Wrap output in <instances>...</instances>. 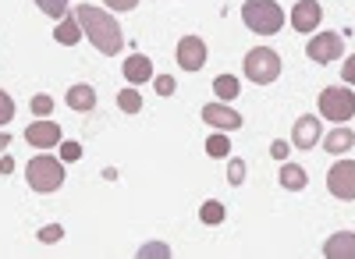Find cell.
<instances>
[{
    "label": "cell",
    "mask_w": 355,
    "mask_h": 259,
    "mask_svg": "<svg viewBox=\"0 0 355 259\" xmlns=\"http://www.w3.org/2000/svg\"><path fill=\"white\" fill-rule=\"evenodd\" d=\"M53 39L61 43V46H75V43L82 39V25H78V18H75V15H64L61 21H57V28H53Z\"/></svg>",
    "instance_id": "9a60e30c"
},
{
    "label": "cell",
    "mask_w": 355,
    "mask_h": 259,
    "mask_svg": "<svg viewBox=\"0 0 355 259\" xmlns=\"http://www.w3.org/2000/svg\"><path fill=\"white\" fill-rule=\"evenodd\" d=\"M323 256L327 259H355V231H338L334 238H327Z\"/></svg>",
    "instance_id": "5bb4252c"
},
{
    "label": "cell",
    "mask_w": 355,
    "mask_h": 259,
    "mask_svg": "<svg viewBox=\"0 0 355 259\" xmlns=\"http://www.w3.org/2000/svg\"><path fill=\"white\" fill-rule=\"evenodd\" d=\"M323 146H327V153H348L355 146V132L341 125V128L327 132V142H323Z\"/></svg>",
    "instance_id": "e0dca14e"
},
{
    "label": "cell",
    "mask_w": 355,
    "mask_h": 259,
    "mask_svg": "<svg viewBox=\"0 0 355 259\" xmlns=\"http://www.w3.org/2000/svg\"><path fill=\"white\" fill-rule=\"evenodd\" d=\"M245 78L249 82H256V85H270V82H277V75H281V57L270 50V46H252L249 53H245Z\"/></svg>",
    "instance_id": "5b68a950"
},
{
    "label": "cell",
    "mask_w": 355,
    "mask_h": 259,
    "mask_svg": "<svg viewBox=\"0 0 355 259\" xmlns=\"http://www.w3.org/2000/svg\"><path fill=\"white\" fill-rule=\"evenodd\" d=\"M206 153H210L214 160H217V157H227V153H231V139H227L224 132H214L210 139H206Z\"/></svg>",
    "instance_id": "7402d4cb"
},
{
    "label": "cell",
    "mask_w": 355,
    "mask_h": 259,
    "mask_svg": "<svg viewBox=\"0 0 355 259\" xmlns=\"http://www.w3.org/2000/svg\"><path fill=\"white\" fill-rule=\"evenodd\" d=\"M139 256H142V259H146V256H160V259H167L171 249H167L164 242H150V245H142V249H139Z\"/></svg>",
    "instance_id": "f546056e"
},
{
    "label": "cell",
    "mask_w": 355,
    "mask_h": 259,
    "mask_svg": "<svg viewBox=\"0 0 355 259\" xmlns=\"http://www.w3.org/2000/svg\"><path fill=\"white\" fill-rule=\"evenodd\" d=\"M242 21L252 28L256 36H274L284 25V11L277 8V0H245L242 4Z\"/></svg>",
    "instance_id": "7a4b0ae2"
},
{
    "label": "cell",
    "mask_w": 355,
    "mask_h": 259,
    "mask_svg": "<svg viewBox=\"0 0 355 259\" xmlns=\"http://www.w3.org/2000/svg\"><path fill=\"white\" fill-rule=\"evenodd\" d=\"M316 142H320V118H313V114H302V118L295 121V128H291V146L313 150Z\"/></svg>",
    "instance_id": "7c38bea8"
},
{
    "label": "cell",
    "mask_w": 355,
    "mask_h": 259,
    "mask_svg": "<svg viewBox=\"0 0 355 259\" xmlns=\"http://www.w3.org/2000/svg\"><path fill=\"white\" fill-rule=\"evenodd\" d=\"M50 110H53V100L46 93L33 96V114H36V118H50Z\"/></svg>",
    "instance_id": "484cf974"
},
{
    "label": "cell",
    "mask_w": 355,
    "mask_h": 259,
    "mask_svg": "<svg viewBox=\"0 0 355 259\" xmlns=\"http://www.w3.org/2000/svg\"><path fill=\"white\" fill-rule=\"evenodd\" d=\"M125 78H128V85H142V82H153V61L146 53H132L128 61H125Z\"/></svg>",
    "instance_id": "4fadbf2b"
},
{
    "label": "cell",
    "mask_w": 355,
    "mask_h": 259,
    "mask_svg": "<svg viewBox=\"0 0 355 259\" xmlns=\"http://www.w3.org/2000/svg\"><path fill=\"white\" fill-rule=\"evenodd\" d=\"M25 181L33 192H57L64 185V163L53 157H33L25 167Z\"/></svg>",
    "instance_id": "3957f363"
},
{
    "label": "cell",
    "mask_w": 355,
    "mask_h": 259,
    "mask_svg": "<svg viewBox=\"0 0 355 259\" xmlns=\"http://www.w3.org/2000/svg\"><path fill=\"white\" fill-rule=\"evenodd\" d=\"M107 8L110 11H132V8H139V0H107Z\"/></svg>",
    "instance_id": "4dcf8cb0"
},
{
    "label": "cell",
    "mask_w": 355,
    "mask_h": 259,
    "mask_svg": "<svg viewBox=\"0 0 355 259\" xmlns=\"http://www.w3.org/2000/svg\"><path fill=\"white\" fill-rule=\"evenodd\" d=\"M327 188L334 199H355V160H338L327 170Z\"/></svg>",
    "instance_id": "8992f818"
},
{
    "label": "cell",
    "mask_w": 355,
    "mask_h": 259,
    "mask_svg": "<svg viewBox=\"0 0 355 259\" xmlns=\"http://www.w3.org/2000/svg\"><path fill=\"white\" fill-rule=\"evenodd\" d=\"M43 245H53V242H61L64 238V227L61 224H46V227H40V235H36Z\"/></svg>",
    "instance_id": "cb8c5ba5"
},
{
    "label": "cell",
    "mask_w": 355,
    "mask_h": 259,
    "mask_svg": "<svg viewBox=\"0 0 355 259\" xmlns=\"http://www.w3.org/2000/svg\"><path fill=\"white\" fill-rule=\"evenodd\" d=\"M202 121L214 125L217 132H234V128H242V114L231 110L227 103H206L202 107Z\"/></svg>",
    "instance_id": "30bf717a"
},
{
    "label": "cell",
    "mask_w": 355,
    "mask_h": 259,
    "mask_svg": "<svg viewBox=\"0 0 355 259\" xmlns=\"http://www.w3.org/2000/svg\"><path fill=\"white\" fill-rule=\"evenodd\" d=\"M306 181H309V178H306V170H302L299 163H284V167H281V185H284L288 192H302Z\"/></svg>",
    "instance_id": "ac0fdd59"
},
{
    "label": "cell",
    "mask_w": 355,
    "mask_h": 259,
    "mask_svg": "<svg viewBox=\"0 0 355 259\" xmlns=\"http://www.w3.org/2000/svg\"><path fill=\"white\" fill-rule=\"evenodd\" d=\"M306 53H309V61H316V64H331V61H338V57L345 53V39L338 33H320V36L309 39Z\"/></svg>",
    "instance_id": "52a82bcc"
},
{
    "label": "cell",
    "mask_w": 355,
    "mask_h": 259,
    "mask_svg": "<svg viewBox=\"0 0 355 259\" xmlns=\"http://www.w3.org/2000/svg\"><path fill=\"white\" fill-rule=\"evenodd\" d=\"M242 181H245V163H242V160H231V163H227V185L239 188Z\"/></svg>",
    "instance_id": "d4e9b609"
},
{
    "label": "cell",
    "mask_w": 355,
    "mask_h": 259,
    "mask_svg": "<svg viewBox=\"0 0 355 259\" xmlns=\"http://www.w3.org/2000/svg\"><path fill=\"white\" fill-rule=\"evenodd\" d=\"M178 68H185V71H199L206 64V43L199 36H185V39H178Z\"/></svg>",
    "instance_id": "9c48e42d"
},
{
    "label": "cell",
    "mask_w": 355,
    "mask_h": 259,
    "mask_svg": "<svg viewBox=\"0 0 355 259\" xmlns=\"http://www.w3.org/2000/svg\"><path fill=\"white\" fill-rule=\"evenodd\" d=\"M68 107L71 110H93L96 107V89H93V85H85V82L71 85V89H68Z\"/></svg>",
    "instance_id": "2e32d148"
},
{
    "label": "cell",
    "mask_w": 355,
    "mask_h": 259,
    "mask_svg": "<svg viewBox=\"0 0 355 259\" xmlns=\"http://www.w3.org/2000/svg\"><path fill=\"white\" fill-rule=\"evenodd\" d=\"M75 18L82 25V36L93 43L103 57H117V53H121L125 36H121V25H117L114 15H107V11H100L93 4H78L75 8Z\"/></svg>",
    "instance_id": "6da1fadb"
},
{
    "label": "cell",
    "mask_w": 355,
    "mask_h": 259,
    "mask_svg": "<svg viewBox=\"0 0 355 259\" xmlns=\"http://www.w3.org/2000/svg\"><path fill=\"white\" fill-rule=\"evenodd\" d=\"M25 142L33 150H53V146H61V125H53L50 118H36L33 125L25 128Z\"/></svg>",
    "instance_id": "ba28073f"
},
{
    "label": "cell",
    "mask_w": 355,
    "mask_h": 259,
    "mask_svg": "<svg viewBox=\"0 0 355 259\" xmlns=\"http://www.w3.org/2000/svg\"><path fill=\"white\" fill-rule=\"evenodd\" d=\"M214 93L227 103V100H234V96L242 93V85H239V78H234V75H220V78L214 82Z\"/></svg>",
    "instance_id": "d6986e66"
},
{
    "label": "cell",
    "mask_w": 355,
    "mask_h": 259,
    "mask_svg": "<svg viewBox=\"0 0 355 259\" xmlns=\"http://www.w3.org/2000/svg\"><path fill=\"white\" fill-rule=\"evenodd\" d=\"M117 107H121L125 114H139L142 110V96H139L135 85H125V89L117 93Z\"/></svg>",
    "instance_id": "ffe728a7"
},
{
    "label": "cell",
    "mask_w": 355,
    "mask_h": 259,
    "mask_svg": "<svg viewBox=\"0 0 355 259\" xmlns=\"http://www.w3.org/2000/svg\"><path fill=\"white\" fill-rule=\"evenodd\" d=\"M320 18H323L320 0H299V4L291 8V25H295V33H316V28H320Z\"/></svg>",
    "instance_id": "8fae6325"
},
{
    "label": "cell",
    "mask_w": 355,
    "mask_h": 259,
    "mask_svg": "<svg viewBox=\"0 0 355 259\" xmlns=\"http://www.w3.org/2000/svg\"><path fill=\"white\" fill-rule=\"evenodd\" d=\"M199 220H202V224H210V227L224 224V206L217 203V199H206L202 210H199Z\"/></svg>",
    "instance_id": "44dd1931"
},
{
    "label": "cell",
    "mask_w": 355,
    "mask_h": 259,
    "mask_svg": "<svg viewBox=\"0 0 355 259\" xmlns=\"http://www.w3.org/2000/svg\"><path fill=\"white\" fill-rule=\"evenodd\" d=\"M33 4L43 11V15H50V18H57L61 21L64 15H68V0H33Z\"/></svg>",
    "instance_id": "603a6c76"
},
{
    "label": "cell",
    "mask_w": 355,
    "mask_h": 259,
    "mask_svg": "<svg viewBox=\"0 0 355 259\" xmlns=\"http://www.w3.org/2000/svg\"><path fill=\"white\" fill-rule=\"evenodd\" d=\"M61 160H64V163L82 160V146H78V142H61Z\"/></svg>",
    "instance_id": "f1b7e54d"
},
{
    "label": "cell",
    "mask_w": 355,
    "mask_h": 259,
    "mask_svg": "<svg viewBox=\"0 0 355 259\" xmlns=\"http://www.w3.org/2000/svg\"><path fill=\"white\" fill-rule=\"evenodd\" d=\"M341 78H345L348 85H355V57H348V61H345V68H341Z\"/></svg>",
    "instance_id": "1f68e13d"
},
{
    "label": "cell",
    "mask_w": 355,
    "mask_h": 259,
    "mask_svg": "<svg viewBox=\"0 0 355 259\" xmlns=\"http://www.w3.org/2000/svg\"><path fill=\"white\" fill-rule=\"evenodd\" d=\"M153 85H157V96H174V85H178V82H174L171 75H157Z\"/></svg>",
    "instance_id": "83f0119b"
},
{
    "label": "cell",
    "mask_w": 355,
    "mask_h": 259,
    "mask_svg": "<svg viewBox=\"0 0 355 259\" xmlns=\"http://www.w3.org/2000/svg\"><path fill=\"white\" fill-rule=\"evenodd\" d=\"M11 118H15V100L0 89V125H8Z\"/></svg>",
    "instance_id": "4316f807"
},
{
    "label": "cell",
    "mask_w": 355,
    "mask_h": 259,
    "mask_svg": "<svg viewBox=\"0 0 355 259\" xmlns=\"http://www.w3.org/2000/svg\"><path fill=\"white\" fill-rule=\"evenodd\" d=\"M316 107H320V114H323L327 121L345 125V121H352V118H355V93H352V89H345V85H327V89L320 93Z\"/></svg>",
    "instance_id": "277c9868"
},
{
    "label": "cell",
    "mask_w": 355,
    "mask_h": 259,
    "mask_svg": "<svg viewBox=\"0 0 355 259\" xmlns=\"http://www.w3.org/2000/svg\"><path fill=\"white\" fill-rule=\"evenodd\" d=\"M270 157H274V160H284V157H288V142H284V139H277L274 146H270Z\"/></svg>",
    "instance_id": "d6a6232c"
}]
</instances>
